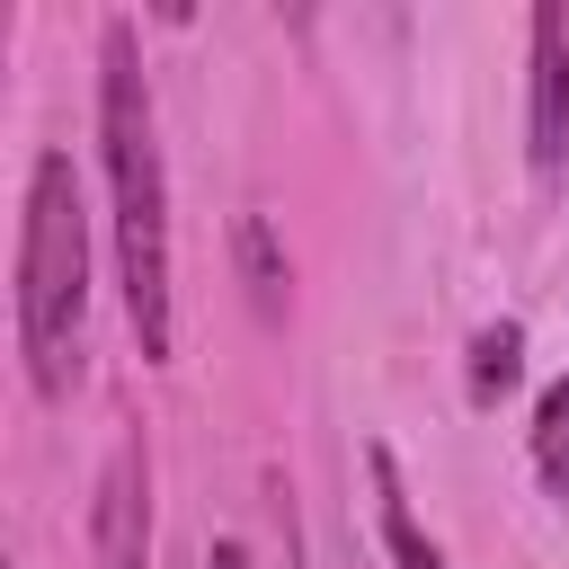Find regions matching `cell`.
I'll list each match as a JSON object with an SVG mask.
<instances>
[{
  "label": "cell",
  "instance_id": "obj_1",
  "mask_svg": "<svg viewBox=\"0 0 569 569\" xmlns=\"http://www.w3.org/2000/svg\"><path fill=\"white\" fill-rule=\"evenodd\" d=\"M98 160L116 196V276H124V320L142 365H169L178 347V284H169V169H160V107L142 80V36L133 18L98 27Z\"/></svg>",
  "mask_w": 569,
  "mask_h": 569
},
{
  "label": "cell",
  "instance_id": "obj_2",
  "mask_svg": "<svg viewBox=\"0 0 569 569\" xmlns=\"http://www.w3.org/2000/svg\"><path fill=\"white\" fill-rule=\"evenodd\" d=\"M18 356L36 400H71L89 365V213H80V169L71 151L27 160V204H18Z\"/></svg>",
  "mask_w": 569,
  "mask_h": 569
},
{
  "label": "cell",
  "instance_id": "obj_3",
  "mask_svg": "<svg viewBox=\"0 0 569 569\" xmlns=\"http://www.w3.org/2000/svg\"><path fill=\"white\" fill-rule=\"evenodd\" d=\"M89 560L98 569H142L151 560V445L142 427H124L98 462V489H89Z\"/></svg>",
  "mask_w": 569,
  "mask_h": 569
},
{
  "label": "cell",
  "instance_id": "obj_4",
  "mask_svg": "<svg viewBox=\"0 0 569 569\" xmlns=\"http://www.w3.org/2000/svg\"><path fill=\"white\" fill-rule=\"evenodd\" d=\"M525 44H533V62H525V160H533V187H560V169H569V9L542 0L525 18Z\"/></svg>",
  "mask_w": 569,
  "mask_h": 569
},
{
  "label": "cell",
  "instance_id": "obj_5",
  "mask_svg": "<svg viewBox=\"0 0 569 569\" xmlns=\"http://www.w3.org/2000/svg\"><path fill=\"white\" fill-rule=\"evenodd\" d=\"M365 480H373V533H382L391 569H445V542L418 525L409 480H400V453H391L382 436H365Z\"/></svg>",
  "mask_w": 569,
  "mask_h": 569
},
{
  "label": "cell",
  "instance_id": "obj_6",
  "mask_svg": "<svg viewBox=\"0 0 569 569\" xmlns=\"http://www.w3.org/2000/svg\"><path fill=\"white\" fill-rule=\"evenodd\" d=\"M231 249H240V284H249L258 320H284L293 267H284V249H276V222H267V213H240V222H231Z\"/></svg>",
  "mask_w": 569,
  "mask_h": 569
},
{
  "label": "cell",
  "instance_id": "obj_7",
  "mask_svg": "<svg viewBox=\"0 0 569 569\" xmlns=\"http://www.w3.org/2000/svg\"><path fill=\"white\" fill-rule=\"evenodd\" d=\"M525 382V320H489V329H471V356H462V391L489 409V400H507Z\"/></svg>",
  "mask_w": 569,
  "mask_h": 569
},
{
  "label": "cell",
  "instance_id": "obj_8",
  "mask_svg": "<svg viewBox=\"0 0 569 569\" xmlns=\"http://www.w3.org/2000/svg\"><path fill=\"white\" fill-rule=\"evenodd\" d=\"M533 471L569 498V373L542 391V409H533Z\"/></svg>",
  "mask_w": 569,
  "mask_h": 569
},
{
  "label": "cell",
  "instance_id": "obj_9",
  "mask_svg": "<svg viewBox=\"0 0 569 569\" xmlns=\"http://www.w3.org/2000/svg\"><path fill=\"white\" fill-rule=\"evenodd\" d=\"M204 569H258V560H249V542H240V533H222V542L204 551Z\"/></svg>",
  "mask_w": 569,
  "mask_h": 569
}]
</instances>
